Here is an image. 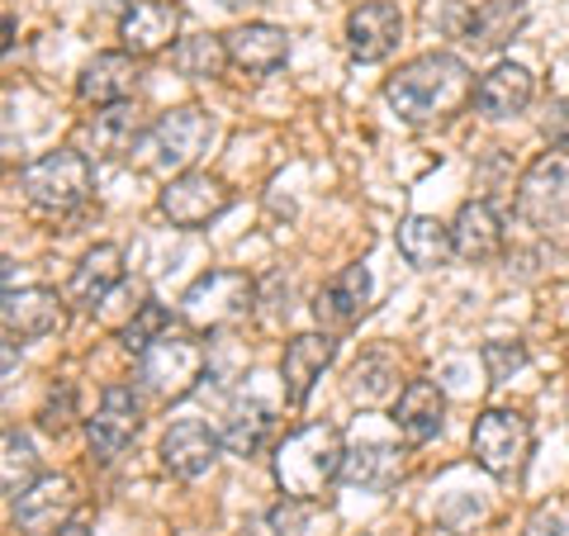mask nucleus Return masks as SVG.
Returning a JSON list of instances; mask_svg holds the SVG:
<instances>
[{
  "mask_svg": "<svg viewBox=\"0 0 569 536\" xmlns=\"http://www.w3.org/2000/svg\"><path fill=\"white\" fill-rule=\"evenodd\" d=\"M385 100L403 123L451 119L460 105L475 100V77L451 52H422L385 81Z\"/></svg>",
  "mask_w": 569,
  "mask_h": 536,
  "instance_id": "1",
  "label": "nucleus"
},
{
  "mask_svg": "<svg viewBox=\"0 0 569 536\" xmlns=\"http://www.w3.org/2000/svg\"><path fill=\"white\" fill-rule=\"evenodd\" d=\"M342 466H347V437L337 433L332 423L295 427V433L276 446V460H271L280 494L299 498V504L323 498V489L342 475Z\"/></svg>",
  "mask_w": 569,
  "mask_h": 536,
  "instance_id": "2",
  "label": "nucleus"
},
{
  "mask_svg": "<svg viewBox=\"0 0 569 536\" xmlns=\"http://www.w3.org/2000/svg\"><path fill=\"white\" fill-rule=\"evenodd\" d=\"M213 138V123L204 110H194V105H181V110H167L162 119H152L148 129L138 138V167L152 171V176H181V171H194L200 162V152L209 148Z\"/></svg>",
  "mask_w": 569,
  "mask_h": 536,
  "instance_id": "3",
  "label": "nucleus"
},
{
  "mask_svg": "<svg viewBox=\"0 0 569 536\" xmlns=\"http://www.w3.org/2000/svg\"><path fill=\"white\" fill-rule=\"evenodd\" d=\"M257 304H261V290H257L252 276H247V271H228V266H213V271H204L200 280L186 285L181 318H186L190 328L213 332V328L242 324V318L252 314Z\"/></svg>",
  "mask_w": 569,
  "mask_h": 536,
  "instance_id": "4",
  "label": "nucleus"
},
{
  "mask_svg": "<svg viewBox=\"0 0 569 536\" xmlns=\"http://www.w3.org/2000/svg\"><path fill=\"white\" fill-rule=\"evenodd\" d=\"M91 186H96V167L91 157L77 152V148H58V152H43L39 162H29L20 171V190L33 209L43 214H71L91 200Z\"/></svg>",
  "mask_w": 569,
  "mask_h": 536,
  "instance_id": "5",
  "label": "nucleus"
},
{
  "mask_svg": "<svg viewBox=\"0 0 569 536\" xmlns=\"http://www.w3.org/2000/svg\"><path fill=\"white\" fill-rule=\"evenodd\" d=\"M518 214L546 238H565L569 234V152L550 148L522 171Z\"/></svg>",
  "mask_w": 569,
  "mask_h": 536,
  "instance_id": "6",
  "label": "nucleus"
},
{
  "mask_svg": "<svg viewBox=\"0 0 569 536\" xmlns=\"http://www.w3.org/2000/svg\"><path fill=\"white\" fill-rule=\"evenodd\" d=\"M204 366H209V356L194 337L167 332V337H157L148 351H138V389L148 399H162V404L186 399L190 389L200 385Z\"/></svg>",
  "mask_w": 569,
  "mask_h": 536,
  "instance_id": "7",
  "label": "nucleus"
},
{
  "mask_svg": "<svg viewBox=\"0 0 569 536\" xmlns=\"http://www.w3.org/2000/svg\"><path fill=\"white\" fill-rule=\"evenodd\" d=\"M470 451L493 479L522 475L527 456H531V423L518 408H489V414H479L470 427Z\"/></svg>",
  "mask_w": 569,
  "mask_h": 536,
  "instance_id": "8",
  "label": "nucleus"
},
{
  "mask_svg": "<svg viewBox=\"0 0 569 536\" xmlns=\"http://www.w3.org/2000/svg\"><path fill=\"white\" fill-rule=\"evenodd\" d=\"M228 205H233V190L209 171L171 176V181L162 186V195H157V209H162L176 228H209Z\"/></svg>",
  "mask_w": 569,
  "mask_h": 536,
  "instance_id": "9",
  "label": "nucleus"
},
{
  "mask_svg": "<svg viewBox=\"0 0 569 536\" xmlns=\"http://www.w3.org/2000/svg\"><path fill=\"white\" fill-rule=\"evenodd\" d=\"M138 427H142L138 395H133L129 385H110L100 395L96 418H86V441H91V456L100 460V466H110V460H119L133 446Z\"/></svg>",
  "mask_w": 569,
  "mask_h": 536,
  "instance_id": "10",
  "label": "nucleus"
},
{
  "mask_svg": "<svg viewBox=\"0 0 569 536\" xmlns=\"http://www.w3.org/2000/svg\"><path fill=\"white\" fill-rule=\"evenodd\" d=\"M71 513H77V485H71L67 475H39L29 489H20L10 498L14 527L29 532V536L58 532L62 523H71Z\"/></svg>",
  "mask_w": 569,
  "mask_h": 536,
  "instance_id": "11",
  "label": "nucleus"
},
{
  "mask_svg": "<svg viewBox=\"0 0 569 536\" xmlns=\"http://www.w3.org/2000/svg\"><path fill=\"white\" fill-rule=\"evenodd\" d=\"M223 456V433H213L204 418H176L162 437V466L176 479H200L219 466Z\"/></svg>",
  "mask_w": 569,
  "mask_h": 536,
  "instance_id": "12",
  "label": "nucleus"
},
{
  "mask_svg": "<svg viewBox=\"0 0 569 536\" xmlns=\"http://www.w3.org/2000/svg\"><path fill=\"white\" fill-rule=\"evenodd\" d=\"M403 39V14L395 0H361L347 14V52L356 62H385Z\"/></svg>",
  "mask_w": 569,
  "mask_h": 536,
  "instance_id": "13",
  "label": "nucleus"
},
{
  "mask_svg": "<svg viewBox=\"0 0 569 536\" xmlns=\"http://www.w3.org/2000/svg\"><path fill=\"white\" fill-rule=\"evenodd\" d=\"M337 356V343L328 332H299L284 343V356H280V385H284V399H290L295 408L309 404L313 385L323 380V370L332 366Z\"/></svg>",
  "mask_w": 569,
  "mask_h": 536,
  "instance_id": "14",
  "label": "nucleus"
},
{
  "mask_svg": "<svg viewBox=\"0 0 569 536\" xmlns=\"http://www.w3.org/2000/svg\"><path fill=\"white\" fill-rule=\"evenodd\" d=\"M176 33H181V6H171V0H133L119 14V39L133 58H152V52L171 48Z\"/></svg>",
  "mask_w": 569,
  "mask_h": 536,
  "instance_id": "15",
  "label": "nucleus"
},
{
  "mask_svg": "<svg viewBox=\"0 0 569 536\" xmlns=\"http://www.w3.org/2000/svg\"><path fill=\"white\" fill-rule=\"evenodd\" d=\"M133 91H138V67H133V52H129V48H119V52H96V58L81 67V77H77L81 105H96V110H104V105L133 100Z\"/></svg>",
  "mask_w": 569,
  "mask_h": 536,
  "instance_id": "16",
  "label": "nucleus"
},
{
  "mask_svg": "<svg viewBox=\"0 0 569 536\" xmlns=\"http://www.w3.org/2000/svg\"><path fill=\"white\" fill-rule=\"evenodd\" d=\"M503 214H498L489 200H466L456 209V219H451V247H456V257L460 261H493L498 252H503Z\"/></svg>",
  "mask_w": 569,
  "mask_h": 536,
  "instance_id": "17",
  "label": "nucleus"
},
{
  "mask_svg": "<svg viewBox=\"0 0 569 536\" xmlns=\"http://www.w3.org/2000/svg\"><path fill=\"white\" fill-rule=\"evenodd\" d=\"M395 427L408 446H427L441 427H447V395L437 380H408L395 404Z\"/></svg>",
  "mask_w": 569,
  "mask_h": 536,
  "instance_id": "18",
  "label": "nucleus"
},
{
  "mask_svg": "<svg viewBox=\"0 0 569 536\" xmlns=\"http://www.w3.org/2000/svg\"><path fill=\"white\" fill-rule=\"evenodd\" d=\"M223 39H228V58H233V67H242L247 77H271V71L284 67V58H290V33L280 24H266V20L238 24L233 33H223Z\"/></svg>",
  "mask_w": 569,
  "mask_h": 536,
  "instance_id": "19",
  "label": "nucleus"
},
{
  "mask_svg": "<svg viewBox=\"0 0 569 536\" xmlns=\"http://www.w3.org/2000/svg\"><path fill=\"white\" fill-rule=\"evenodd\" d=\"M531 96H537V77L522 62H498L475 86V105L485 119H518L531 105Z\"/></svg>",
  "mask_w": 569,
  "mask_h": 536,
  "instance_id": "20",
  "label": "nucleus"
},
{
  "mask_svg": "<svg viewBox=\"0 0 569 536\" xmlns=\"http://www.w3.org/2000/svg\"><path fill=\"white\" fill-rule=\"evenodd\" d=\"M6 337H48L62 328V299L58 290H43V285H29V290H6Z\"/></svg>",
  "mask_w": 569,
  "mask_h": 536,
  "instance_id": "21",
  "label": "nucleus"
},
{
  "mask_svg": "<svg viewBox=\"0 0 569 536\" xmlns=\"http://www.w3.org/2000/svg\"><path fill=\"white\" fill-rule=\"evenodd\" d=\"M370 271L361 261L356 266H342L323 290H318V299H313V314H318V324H328V328H347V324H356V318L366 314V304H370Z\"/></svg>",
  "mask_w": 569,
  "mask_h": 536,
  "instance_id": "22",
  "label": "nucleus"
},
{
  "mask_svg": "<svg viewBox=\"0 0 569 536\" xmlns=\"http://www.w3.org/2000/svg\"><path fill=\"white\" fill-rule=\"evenodd\" d=\"M531 20V6L527 0H479L466 20V39L475 52H498L508 48Z\"/></svg>",
  "mask_w": 569,
  "mask_h": 536,
  "instance_id": "23",
  "label": "nucleus"
},
{
  "mask_svg": "<svg viewBox=\"0 0 569 536\" xmlns=\"http://www.w3.org/2000/svg\"><path fill=\"white\" fill-rule=\"evenodd\" d=\"M123 280V252L114 242H100L91 252L81 257V266L71 271L67 280V304H77V309H96V304L110 299V290Z\"/></svg>",
  "mask_w": 569,
  "mask_h": 536,
  "instance_id": "24",
  "label": "nucleus"
},
{
  "mask_svg": "<svg viewBox=\"0 0 569 536\" xmlns=\"http://www.w3.org/2000/svg\"><path fill=\"white\" fill-rule=\"evenodd\" d=\"M342 479L351 489H366V494H389L403 479V451L389 441H361V446H347V466Z\"/></svg>",
  "mask_w": 569,
  "mask_h": 536,
  "instance_id": "25",
  "label": "nucleus"
},
{
  "mask_svg": "<svg viewBox=\"0 0 569 536\" xmlns=\"http://www.w3.org/2000/svg\"><path fill=\"white\" fill-rule=\"evenodd\" d=\"M399 257L408 266H418V271H432V266H447V257H456L451 247V224L432 219V214H408V219L399 224Z\"/></svg>",
  "mask_w": 569,
  "mask_h": 536,
  "instance_id": "26",
  "label": "nucleus"
},
{
  "mask_svg": "<svg viewBox=\"0 0 569 536\" xmlns=\"http://www.w3.org/2000/svg\"><path fill=\"white\" fill-rule=\"evenodd\" d=\"M276 433V418H271V408H266L261 399H242L228 408V423H223V451H233V456H261V446L271 441Z\"/></svg>",
  "mask_w": 569,
  "mask_h": 536,
  "instance_id": "27",
  "label": "nucleus"
},
{
  "mask_svg": "<svg viewBox=\"0 0 569 536\" xmlns=\"http://www.w3.org/2000/svg\"><path fill=\"white\" fill-rule=\"evenodd\" d=\"M171 62L190 81H213V77H223V71L233 67L223 33H190V39H176Z\"/></svg>",
  "mask_w": 569,
  "mask_h": 536,
  "instance_id": "28",
  "label": "nucleus"
},
{
  "mask_svg": "<svg viewBox=\"0 0 569 536\" xmlns=\"http://www.w3.org/2000/svg\"><path fill=\"white\" fill-rule=\"evenodd\" d=\"M86 133H91L96 142V152L100 157H123V152H133L138 148V138H142V119L129 100L123 105H104V110L86 123Z\"/></svg>",
  "mask_w": 569,
  "mask_h": 536,
  "instance_id": "29",
  "label": "nucleus"
},
{
  "mask_svg": "<svg viewBox=\"0 0 569 536\" xmlns=\"http://www.w3.org/2000/svg\"><path fill=\"white\" fill-rule=\"evenodd\" d=\"M399 389V366H395V356L389 351H366L361 361L351 366V380H347V395L370 408V404H385L389 395Z\"/></svg>",
  "mask_w": 569,
  "mask_h": 536,
  "instance_id": "30",
  "label": "nucleus"
},
{
  "mask_svg": "<svg viewBox=\"0 0 569 536\" xmlns=\"http://www.w3.org/2000/svg\"><path fill=\"white\" fill-rule=\"evenodd\" d=\"M0 479H6V494L10 498L39 479V451H33V441L24 433H14V427L6 433V460H0Z\"/></svg>",
  "mask_w": 569,
  "mask_h": 536,
  "instance_id": "31",
  "label": "nucleus"
},
{
  "mask_svg": "<svg viewBox=\"0 0 569 536\" xmlns=\"http://www.w3.org/2000/svg\"><path fill=\"white\" fill-rule=\"evenodd\" d=\"M167 332H171V309H167V304H157V299H148V304H138V314L123 324L119 343L138 356V351H148L157 337H167Z\"/></svg>",
  "mask_w": 569,
  "mask_h": 536,
  "instance_id": "32",
  "label": "nucleus"
},
{
  "mask_svg": "<svg viewBox=\"0 0 569 536\" xmlns=\"http://www.w3.org/2000/svg\"><path fill=\"white\" fill-rule=\"evenodd\" d=\"M299 527H305V504H299V498H284V504L266 508L257 523H247L242 536H299Z\"/></svg>",
  "mask_w": 569,
  "mask_h": 536,
  "instance_id": "33",
  "label": "nucleus"
},
{
  "mask_svg": "<svg viewBox=\"0 0 569 536\" xmlns=\"http://www.w3.org/2000/svg\"><path fill=\"white\" fill-rule=\"evenodd\" d=\"M43 427H48V433H62V427L71 423V418H77V385H71V380H58V385H52L48 389V404H43Z\"/></svg>",
  "mask_w": 569,
  "mask_h": 536,
  "instance_id": "34",
  "label": "nucleus"
},
{
  "mask_svg": "<svg viewBox=\"0 0 569 536\" xmlns=\"http://www.w3.org/2000/svg\"><path fill=\"white\" fill-rule=\"evenodd\" d=\"M485 361H489L493 380H508V375L527 361V347L522 343H485Z\"/></svg>",
  "mask_w": 569,
  "mask_h": 536,
  "instance_id": "35",
  "label": "nucleus"
},
{
  "mask_svg": "<svg viewBox=\"0 0 569 536\" xmlns=\"http://www.w3.org/2000/svg\"><path fill=\"white\" fill-rule=\"evenodd\" d=\"M541 133H546L550 148L569 152V96H560V100H550V105H546V115H541Z\"/></svg>",
  "mask_w": 569,
  "mask_h": 536,
  "instance_id": "36",
  "label": "nucleus"
},
{
  "mask_svg": "<svg viewBox=\"0 0 569 536\" xmlns=\"http://www.w3.org/2000/svg\"><path fill=\"white\" fill-rule=\"evenodd\" d=\"M522 536H569V523H565V513L556 504H546L527 517V532Z\"/></svg>",
  "mask_w": 569,
  "mask_h": 536,
  "instance_id": "37",
  "label": "nucleus"
},
{
  "mask_svg": "<svg viewBox=\"0 0 569 536\" xmlns=\"http://www.w3.org/2000/svg\"><path fill=\"white\" fill-rule=\"evenodd\" d=\"M52 536H91V527H86L81 517H71V523H62V527L52 532Z\"/></svg>",
  "mask_w": 569,
  "mask_h": 536,
  "instance_id": "38",
  "label": "nucleus"
},
{
  "mask_svg": "<svg viewBox=\"0 0 569 536\" xmlns=\"http://www.w3.org/2000/svg\"><path fill=\"white\" fill-rule=\"evenodd\" d=\"M219 6H228V10H247V6H261V0H219Z\"/></svg>",
  "mask_w": 569,
  "mask_h": 536,
  "instance_id": "39",
  "label": "nucleus"
}]
</instances>
